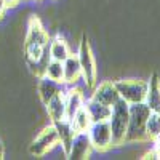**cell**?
<instances>
[{"label":"cell","instance_id":"603a6c76","mask_svg":"<svg viewBox=\"0 0 160 160\" xmlns=\"http://www.w3.org/2000/svg\"><path fill=\"white\" fill-rule=\"evenodd\" d=\"M141 158L149 160V158H157V155H155V152H154V151H151V152H148V154H144V157H141Z\"/></svg>","mask_w":160,"mask_h":160},{"label":"cell","instance_id":"8fae6325","mask_svg":"<svg viewBox=\"0 0 160 160\" xmlns=\"http://www.w3.org/2000/svg\"><path fill=\"white\" fill-rule=\"evenodd\" d=\"M56 127V131H58V136H59V144L62 146V149L66 152V155L69 154V149H71V144H72V139L75 136V130L71 123L69 118H62V120H58V122L53 123Z\"/></svg>","mask_w":160,"mask_h":160},{"label":"cell","instance_id":"5b68a950","mask_svg":"<svg viewBox=\"0 0 160 160\" xmlns=\"http://www.w3.org/2000/svg\"><path fill=\"white\" fill-rule=\"evenodd\" d=\"M77 58L82 68V78L87 87H95L96 83V77H98V68H96V61H95V55L91 51L90 42L87 40V37L82 38V42L78 45V53Z\"/></svg>","mask_w":160,"mask_h":160},{"label":"cell","instance_id":"4fadbf2b","mask_svg":"<svg viewBox=\"0 0 160 160\" xmlns=\"http://www.w3.org/2000/svg\"><path fill=\"white\" fill-rule=\"evenodd\" d=\"M62 66H64V83L75 85L82 78V68H80L77 55H69L62 61Z\"/></svg>","mask_w":160,"mask_h":160},{"label":"cell","instance_id":"5bb4252c","mask_svg":"<svg viewBox=\"0 0 160 160\" xmlns=\"http://www.w3.org/2000/svg\"><path fill=\"white\" fill-rule=\"evenodd\" d=\"M45 106H47L48 117L53 123L58 122V120L66 118V91L59 93L55 98H51Z\"/></svg>","mask_w":160,"mask_h":160},{"label":"cell","instance_id":"e0dca14e","mask_svg":"<svg viewBox=\"0 0 160 160\" xmlns=\"http://www.w3.org/2000/svg\"><path fill=\"white\" fill-rule=\"evenodd\" d=\"M48 50H50V56H51V59H56V61H61V62L71 55L69 45H68V42H66L62 37L53 38L51 42L48 43Z\"/></svg>","mask_w":160,"mask_h":160},{"label":"cell","instance_id":"52a82bcc","mask_svg":"<svg viewBox=\"0 0 160 160\" xmlns=\"http://www.w3.org/2000/svg\"><path fill=\"white\" fill-rule=\"evenodd\" d=\"M88 136L91 141L93 149L96 151H106L112 146V131L109 122H95L91 123L88 130Z\"/></svg>","mask_w":160,"mask_h":160},{"label":"cell","instance_id":"7c38bea8","mask_svg":"<svg viewBox=\"0 0 160 160\" xmlns=\"http://www.w3.org/2000/svg\"><path fill=\"white\" fill-rule=\"evenodd\" d=\"M144 102L152 112H160V78L157 74H152L148 80V93Z\"/></svg>","mask_w":160,"mask_h":160},{"label":"cell","instance_id":"30bf717a","mask_svg":"<svg viewBox=\"0 0 160 160\" xmlns=\"http://www.w3.org/2000/svg\"><path fill=\"white\" fill-rule=\"evenodd\" d=\"M91 99L112 108V106L120 99V95H118L114 82H102L99 87L95 88V91H93V95H91Z\"/></svg>","mask_w":160,"mask_h":160},{"label":"cell","instance_id":"7a4b0ae2","mask_svg":"<svg viewBox=\"0 0 160 160\" xmlns=\"http://www.w3.org/2000/svg\"><path fill=\"white\" fill-rule=\"evenodd\" d=\"M151 114V109L146 102L130 104V118L125 142H141L146 141V122Z\"/></svg>","mask_w":160,"mask_h":160},{"label":"cell","instance_id":"7402d4cb","mask_svg":"<svg viewBox=\"0 0 160 160\" xmlns=\"http://www.w3.org/2000/svg\"><path fill=\"white\" fill-rule=\"evenodd\" d=\"M5 10H7V5H5V0H0V19L5 15Z\"/></svg>","mask_w":160,"mask_h":160},{"label":"cell","instance_id":"cb8c5ba5","mask_svg":"<svg viewBox=\"0 0 160 160\" xmlns=\"http://www.w3.org/2000/svg\"><path fill=\"white\" fill-rule=\"evenodd\" d=\"M21 2V0H5V5L7 7H15V5H18Z\"/></svg>","mask_w":160,"mask_h":160},{"label":"cell","instance_id":"277c9868","mask_svg":"<svg viewBox=\"0 0 160 160\" xmlns=\"http://www.w3.org/2000/svg\"><path fill=\"white\" fill-rule=\"evenodd\" d=\"M118 95L128 104H136L146 101L148 93V80L142 78H120L114 82Z\"/></svg>","mask_w":160,"mask_h":160},{"label":"cell","instance_id":"2e32d148","mask_svg":"<svg viewBox=\"0 0 160 160\" xmlns=\"http://www.w3.org/2000/svg\"><path fill=\"white\" fill-rule=\"evenodd\" d=\"M85 104L83 95L78 88H71L66 90V118H72L74 114Z\"/></svg>","mask_w":160,"mask_h":160},{"label":"cell","instance_id":"d6986e66","mask_svg":"<svg viewBox=\"0 0 160 160\" xmlns=\"http://www.w3.org/2000/svg\"><path fill=\"white\" fill-rule=\"evenodd\" d=\"M160 136V112H152L148 117L146 122V139L154 141Z\"/></svg>","mask_w":160,"mask_h":160},{"label":"cell","instance_id":"44dd1931","mask_svg":"<svg viewBox=\"0 0 160 160\" xmlns=\"http://www.w3.org/2000/svg\"><path fill=\"white\" fill-rule=\"evenodd\" d=\"M154 141H155V146H154V152H155L157 158H160V136H158L157 139H154Z\"/></svg>","mask_w":160,"mask_h":160},{"label":"cell","instance_id":"6da1fadb","mask_svg":"<svg viewBox=\"0 0 160 160\" xmlns=\"http://www.w3.org/2000/svg\"><path fill=\"white\" fill-rule=\"evenodd\" d=\"M50 43V35L43 29L42 22L37 16H32L28 26V34L24 38V51H26V58L28 62H34L42 56L43 50Z\"/></svg>","mask_w":160,"mask_h":160},{"label":"cell","instance_id":"8992f818","mask_svg":"<svg viewBox=\"0 0 160 160\" xmlns=\"http://www.w3.org/2000/svg\"><path fill=\"white\" fill-rule=\"evenodd\" d=\"M59 144V136L55 125H47L42 128V131L37 135V138L31 142L29 146V152L34 157H42L47 152H50L53 148H56Z\"/></svg>","mask_w":160,"mask_h":160},{"label":"cell","instance_id":"9a60e30c","mask_svg":"<svg viewBox=\"0 0 160 160\" xmlns=\"http://www.w3.org/2000/svg\"><path fill=\"white\" fill-rule=\"evenodd\" d=\"M85 108L90 114V118L91 122H106V120H109L111 117V112H112V108L111 106H106L102 102H98L95 99H88L85 102Z\"/></svg>","mask_w":160,"mask_h":160},{"label":"cell","instance_id":"3957f363","mask_svg":"<svg viewBox=\"0 0 160 160\" xmlns=\"http://www.w3.org/2000/svg\"><path fill=\"white\" fill-rule=\"evenodd\" d=\"M128 118H130V104L120 98L114 106L109 117V125L112 131V146L125 144L127 128H128Z\"/></svg>","mask_w":160,"mask_h":160},{"label":"cell","instance_id":"ba28073f","mask_svg":"<svg viewBox=\"0 0 160 160\" xmlns=\"http://www.w3.org/2000/svg\"><path fill=\"white\" fill-rule=\"evenodd\" d=\"M66 91L64 90V83L56 82V80H51L47 75H42L38 78V85H37V93L40 96V101L43 104H47L51 98H55L59 93Z\"/></svg>","mask_w":160,"mask_h":160},{"label":"cell","instance_id":"ffe728a7","mask_svg":"<svg viewBox=\"0 0 160 160\" xmlns=\"http://www.w3.org/2000/svg\"><path fill=\"white\" fill-rule=\"evenodd\" d=\"M45 75L51 80H56V82L64 83V66L61 61L56 59H51L45 69Z\"/></svg>","mask_w":160,"mask_h":160},{"label":"cell","instance_id":"9c48e42d","mask_svg":"<svg viewBox=\"0 0 160 160\" xmlns=\"http://www.w3.org/2000/svg\"><path fill=\"white\" fill-rule=\"evenodd\" d=\"M91 149H93V146H91V141H90L88 133H75L68 157H69V158H74V160L87 158V157L90 155Z\"/></svg>","mask_w":160,"mask_h":160},{"label":"cell","instance_id":"ac0fdd59","mask_svg":"<svg viewBox=\"0 0 160 160\" xmlns=\"http://www.w3.org/2000/svg\"><path fill=\"white\" fill-rule=\"evenodd\" d=\"M71 123H72L75 133H88V130H90L93 122L90 118V114H88V111L85 108V104L74 114V117L71 118Z\"/></svg>","mask_w":160,"mask_h":160},{"label":"cell","instance_id":"d4e9b609","mask_svg":"<svg viewBox=\"0 0 160 160\" xmlns=\"http://www.w3.org/2000/svg\"><path fill=\"white\" fill-rule=\"evenodd\" d=\"M3 154H5V149H3V146H2V142H0V160L3 158Z\"/></svg>","mask_w":160,"mask_h":160}]
</instances>
